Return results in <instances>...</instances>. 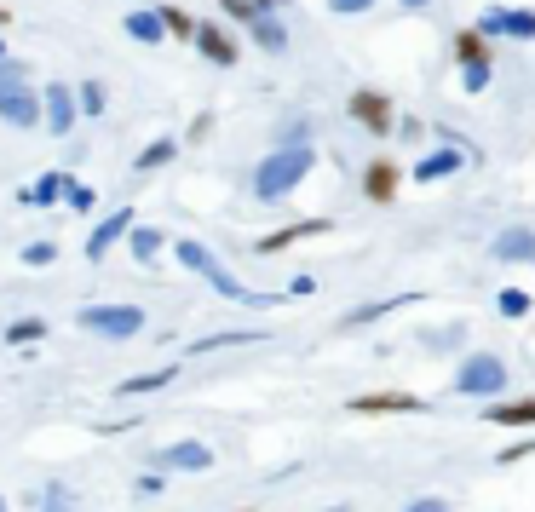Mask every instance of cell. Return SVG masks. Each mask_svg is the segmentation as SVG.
Wrapping results in <instances>:
<instances>
[{
  "label": "cell",
  "instance_id": "e575fe53",
  "mask_svg": "<svg viewBox=\"0 0 535 512\" xmlns=\"http://www.w3.org/2000/svg\"><path fill=\"white\" fill-rule=\"evenodd\" d=\"M426 346H432V351H449V346H461V328H443V334H426Z\"/></svg>",
  "mask_w": 535,
  "mask_h": 512
},
{
  "label": "cell",
  "instance_id": "f1b7e54d",
  "mask_svg": "<svg viewBox=\"0 0 535 512\" xmlns=\"http://www.w3.org/2000/svg\"><path fill=\"white\" fill-rule=\"evenodd\" d=\"M219 6H225V18H236V24H254L259 12H265L259 0H219Z\"/></svg>",
  "mask_w": 535,
  "mask_h": 512
},
{
  "label": "cell",
  "instance_id": "b9f144b4",
  "mask_svg": "<svg viewBox=\"0 0 535 512\" xmlns=\"http://www.w3.org/2000/svg\"><path fill=\"white\" fill-rule=\"evenodd\" d=\"M0 64H6V41H0Z\"/></svg>",
  "mask_w": 535,
  "mask_h": 512
},
{
  "label": "cell",
  "instance_id": "7a4b0ae2",
  "mask_svg": "<svg viewBox=\"0 0 535 512\" xmlns=\"http://www.w3.org/2000/svg\"><path fill=\"white\" fill-rule=\"evenodd\" d=\"M0 121H6V127H18V133L47 127V93H35V87H29L24 64H0Z\"/></svg>",
  "mask_w": 535,
  "mask_h": 512
},
{
  "label": "cell",
  "instance_id": "ac0fdd59",
  "mask_svg": "<svg viewBox=\"0 0 535 512\" xmlns=\"http://www.w3.org/2000/svg\"><path fill=\"white\" fill-rule=\"evenodd\" d=\"M323 231H328V219H305V225H288V231L265 236V242H259V254H277V248H288V242H305V236H323Z\"/></svg>",
  "mask_w": 535,
  "mask_h": 512
},
{
  "label": "cell",
  "instance_id": "277c9868",
  "mask_svg": "<svg viewBox=\"0 0 535 512\" xmlns=\"http://www.w3.org/2000/svg\"><path fill=\"white\" fill-rule=\"evenodd\" d=\"M455 392H461V397H484V403H501V392H507V363H501L495 351H472V357H461V369H455Z\"/></svg>",
  "mask_w": 535,
  "mask_h": 512
},
{
  "label": "cell",
  "instance_id": "e0dca14e",
  "mask_svg": "<svg viewBox=\"0 0 535 512\" xmlns=\"http://www.w3.org/2000/svg\"><path fill=\"white\" fill-rule=\"evenodd\" d=\"M363 196H369V202H392L397 196V167L392 162H369V173H363Z\"/></svg>",
  "mask_w": 535,
  "mask_h": 512
},
{
  "label": "cell",
  "instance_id": "9a60e30c",
  "mask_svg": "<svg viewBox=\"0 0 535 512\" xmlns=\"http://www.w3.org/2000/svg\"><path fill=\"white\" fill-rule=\"evenodd\" d=\"M127 35H133V41H144V47H162L173 29H167L162 12H150V6H144V12H127Z\"/></svg>",
  "mask_w": 535,
  "mask_h": 512
},
{
  "label": "cell",
  "instance_id": "7c38bea8",
  "mask_svg": "<svg viewBox=\"0 0 535 512\" xmlns=\"http://www.w3.org/2000/svg\"><path fill=\"white\" fill-rule=\"evenodd\" d=\"M133 225H139V219H133V208H116V213H110V219H104V225H98L93 236H87V259H104V254H110V242L133 236Z\"/></svg>",
  "mask_w": 535,
  "mask_h": 512
},
{
  "label": "cell",
  "instance_id": "52a82bcc",
  "mask_svg": "<svg viewBox=\"0 0 535 512\" xmlns=\"http://www.w3.org/2000/svg\"><path fill=\"white\" fill-rule=\"evenodd\" d=\"M150 461H156V472H208V466H213V449H208L202 438H185V443H167V449H156Z\"/></svg>",
  "mask_w": 535,
  "mask_h": 512
},
{
  "label": "cell",
  "instance_id": "7bdbcfd3",
  "mask_svg": "<svg viewBox=\"0 0 535 512\" xmlns=\"http://www.w3.org/2000/svg\"><path fill=\"white\" fill-rule=\"evenodd\" d=\"M0 512H12V507H6V495H0Z\"/></svg>",
  "mask_w": 535,
  "mask_h": 512
},
{
  "label": "cell",
  "instance_id": "f546056e",
  "mask_svg": "<svg viewBox=\"0 0 535 512\" xmlns=\"http://www.w3.org/2000/svg\"><path fill=\"white\" fill-rule=\"evenodd\" d=\"M478 35H489V41H495V35H507V6H489L484 18H478Z\"/></svg>",
  "mask_w": 535,
  "mask_h": 512
},
{
  "label": "cell",
  "instance_id": "3957f363",
  "mask_svg": "<svg viewBox=\"0 0 535 512\" xmlns=\"http://www.w3.org/2000/svg\"><path fill=\"white\" fill-rule=\"evenodd\" d=\"M179 265H185V271H196V277L208 282L213 294H219V300L265 305V294H248V288H242V282H236L231 271H225V265H219V259H213V248H202V242H196V236H185V242H179Z\"/></svg>",
  "mask_w": 535,
  "mask_h": 512
},
{
  "label": "cell",
  "instance_id": "5bb4252c",
  "mask_svg": "<svg viewBox=\"0 0 535 512\" xmlns=\"http://www.w3.org/2000/svg\"><path fill=\"white\" fill-rule=\"evenodd\" d=\"M461 167H466V150L461 144H443V150H432V156L415 167V179L420 185H432V179H449V173H461Z\"/></svg>",
  "mask_w": 535,
  "mask_h": 512
},
{
  "label": "cell",
  "instance_id": "ab89813d",
  "mask_svg": "<svg viewBox=\"0 0 535 512\" xmlns=\"http://www.w3.org/2000/svg\"><path fill=\"white\" fill-rule=\"evenodd\" d=\"M403 6H409V12H426V6H432V0H403Z\"/></svg>",
  "mask_w": 535,
  "mask_h": 512
},
{
  "label": "cell",
  "instance_id": "4316f807",
  "mask_svg": "<svg viewBox=\"0 0 535 512\" xmlns=\"http://www.w3.org/2000/svg\"><path fill=\"white\" fill-rule=\"evenodd\" d=\"M507 35H512V41H535V12H530V6L507 12Z\"/></svg>",
  "mask_w": 535,
  "mask_h": 512
},
{
  "label": "cell",
  "instance_id": "8d00e7d4",
  "mask_svg": "<svg viewBox=\"0 0 535 512\" xmlns=\"http://www.w3.org/2000/svg\"><path fill=\"white\" fill-rule=\"evenodd\" d=\"M328 6H334V12H340V18H357V12H369L374 0H328Z\"/></svg>",
  "mask_w": 535,
  "mask_h": 512
},
{
  "label": "cell",
  "instance_id": "30bf717a",
  "mask_svg": "<svg viewBox=\"0 0 535 512\" xmlns=\"http://www.w3.org/2000/svg\"><path fill=\"white\" fill-rule=\"evenodd\" d=\"M426 403L415 392H363L351 397V415H420Z\"/></svg>",
  "mask_w": 535,
  "mask_h": 512
},
{
  "label": "cell",
  "instance_id": "f35d334b",
  "mask_svg": "<svg viewBox=\"0 0 535 512\" xmlns=\"http://www.w3.org/2000/svg\"><path fill=\"white\" fill-rule=\"evenodd\" d=\"M530 449H535V438H524V443H512V449H507V455H501V461L512 466V461H524V455H530Z\"/></svg>",
  "mask_w": 535,
  "mask_h": 512
},
{
  "label": "cell",
  "instance_id": "d6986e66",
  "mask_svg": "<svg viewBox=\"0 0 535 512\" xmlns=\"http://www.w3.org/2000/svg\"><path fill=\"white\" fill-rule=\"evenodd\" d=\"M489 420H495V426H535V397H518V403H489Z\"/></svg>",
  "mask_w": 535,
  "mask_h": 512
},
{
  "label": "cell",
  "instance_id": "5b68a950",
  "mask_svg": "<svg viewBox=\"0 0 535 512\" xmlns=\"http://www.w3.org/2000/svg\"><path fill=\"white\" fill-rule=\"evenodd\" d=\"M75 323L87 328V334H104V340H133L144 334V305H81V317Z\"/></svg>",
  "mask_w": 535,
  "mask_h": 512
},
{
  "label": "cell",
  "instance_id": "1f68e13d",
  "mask_svg": "<svg viewBox=\"0 0 535 512\" xmlns=\"http://www.w3.org/2000/svg\"><path fill=\"white\" fill-rule=\"evenodd\" d=\"M52 259H58L52 242H29V248H24V265H52Z\"/></svg>",
  "mask_w": 535,
  "mask_h": 512
},
{
  "label": "cell",
  "instance_id": "4dcf8cb0",
  "mask_svg": "<svg viewBox=\"0 0 535 512\" xmlns=\"http://www.w3.org/2000/svg\"><path fill=\"white\" fill-rule=\"evenodd\" d=\"M75 93H81V110H87V116H104V87H98V81L75 87Z\"/></svg>",
  "mask_w": 535,
  "mask_h": 512
},
{
  "label": "cell",
  "instance_id": "ee69618b",
  "mask_svg": "<svg viewBox=\"0 0 535 512\" xmlns=\"http://www.w3.org/2000/svg\"><path fill=\"white\" fill-rule=\"evenodd\" d=\"M328 512H346V507H328Z\"/></svg>",
  "mask_w": 535,
  "mask_h": 512
},
{
  "label": "cell",
  "instance_id": "6da1fadb",
  "mask_svg": "<svg viewBox=\"0 0 535 512\" xmlns=\"http://www.w3.org/2000/svg\"><path fill=\"white\" fill-rule=\"evenodd\" d=\"M311 167H317V150H311V144H282V150H271V156L254 167V196L259 202H282L288 190H300L305 179H311Z\"/></svg>",
  "mask_w": 535,
  "mask_h": 512
},
{
  "label": "cell",
  "instance_id": "2e32d148",
  "mask_svg": "<svg viewBox=\"0 0 535 512\" xmlns=\"http://www.w3.org/2000/svg\"><path fill=\"white\" fill-rule=\"evenodd\" d=\"M70 173H41V179H35V185L24 190V196H18V202H35V208H52V202H58V196H70Z\"/></svg>",
  "mask_w": 535,
  "mask_h": 512
},
{
  "label": "cell",
  "instance_id": "d4e9b609",
  "mask_svg": "<svg viewBox=\"0 0 535 512\" xmlns=\"http://www.w3.org/2000/svg\"><path fill=\"white\" fill-rule=\"evenodd\" d=\"M41 512H75V489L47 484V489H41Z\"/></svg>",
  "mask_w": 535,
  "mask_h": 512
},
{
  "label": "cell",
  "instance_id": "d6a6232c",
  "mask_svg": "<svg viewBox=\"0 0 535 512\" xmlns=\"http://www.w3.org/2000/svg\"><path fill=\"white\" fill-rule=\"evenodd\" d=\"M162 18H167V29H173V35H196V24H190V18L179 12V6H167Z\"/></svg>",
  "mask_w": 535,
  "mask_h": 512
},
{
  "label": "cell",
  "instance_id": "ba28073f",
  "mask_svg": "<svg viewBox=\"0 0 535 512\" xmlns=\"http://www.w3.org/2000/svg\"><path fill=\"white\" fill-rule=\"evenodd\" d=\"M351 121L386 139V133H392V121H397V110H392V98H386V93H374V87H363V93H351Z\"/></svg>",
  "mask_w": 535,
  "mask_h": 512
},
{
  "label": "cell",
  "instance_id": "4fadbf2b",
  "mask_svg": "<svg viewBox=\"0 0 535 512\" xmlns=\"http://www.w3.org/2000/svg\"><path fill=\"white\" fill-rule=\"evenodd\" d=\"M489 254H495V259H507V265H535V231L512 225V231H501L495 242H489Z\"/></svg>",
  "mask_w": 535,
  "mask_h": 512
},
{
  "label": "cell",
  "instance_id": "8fae6325",
  "mask_svg": "<svg viewBox=\"0 0 535 512\" xmlns=\"http://www.w3.org/2000/svg\"><path fill=\"white\" fill-rule=\"evenodd\" d=\"M190 41H196V52H202L208 64H219V70H231L236 58H242V52H236V41L219 24H196V35H190Z\"/></svg>",
  "mask_w": 535,
  "mask_h": 512
},
{
  "label": "cell",
  "instance_id": "f6af8a7d",
  "mask_svg": "<svg viewBox=\"0 0 535 512\" xmlns=\"http://www.w3.org/2000/svg\"><path fill=\"white\" fill-rule=\"evenodd\" d=\"M0 24H6V12H0Z\"/></svg>",
  "mask_w": 535,
  "mask_h": 512
},
{
  "label": "cell",
  "instance_id": "7402d4cb",
  "mask_svg": "<svg viewBox=\"0 0 535 512\" xmlns=\"http://www.w3.org/2000/svg\"><path fill=\"white\" fill-rule=\"evenodd\" d=\"M248 340H265V334H259V328H236V334H208V340H196V357H202V351H219V346H248Z\"/></svg>",
  "mask_w": 535,
  "mask_h": 512
},
{
  "label": "cell",
  "instance_id": "484cf974",
  "mask_svg": "<svg viewBox=\"0 0 535 512\" xmlns=\"http://www.w3.org/2000/svg\"><path fill=\"white\" fill-rule=\"evenodd\" d=\"M173 374H179V369H156V374H139V380H127L121 392H127V397H139V392H162V386H167V380H173Z\"/></svg>",
  "mask_w": 535,
  "mask_h": 512
},
{
  "label": "cell",
  "instance_id": "74e56055",
  "mask_svg": "<svg viewBox=\"0 0 535 512\" xmlns=\"http://www.w3.org/2000/svg\"><path fill=\"white\" fill-rule=\"evenodd\" d=\"M403 512H455V507H449V501H438V495H426V501H409Z\"/></svg>",
  "mask_w": 535,
  "mask_h": 512
},
{
  "label": "cell",
  "instance_id": "cb8c5ba5",
  "mask_svg": "<svg viewBox=\"0 0 535 512\" xmlns=\"http://www.w3.org/2000/svg\"><path fill=\"white\" fill-rule=\"evenodd\" d=\"M41 334H47L41 317H18V323L6 328V340H12V346H29V340H41Z\"/></svg>",
  "mask_w": 535,
  "mask_h": 512
},
{
  "label": "cell",
  "instance_id": "d590c367",
  "mask_svg": "<svg viewBox=\"0 0 535 512\" xmlns=\"http://www.w3.org/2000/svg\"><path fill=\"white\" fill-rule=\"evenodd\" d=\"M70 208H75V213H93V190H87V185H70Z\"/></svg>",
  "mask_w": 535,
  "mask_h": 512
},
{
  "label": "cell",
  "instance_id": "ffe728a7",
  "mask_svg": "<svg viewBox=\"0 0 535 512\" xmlns=\"http://www.w3.org/2000/svg\"><path fill=\"white\" fill-rule=\"evenodd\" d=\"M248 35H254V41H259L265 52H288V29H282L277 18H271V12H259L254 24H248Z\"/></svg>",
  "mask_w": 535,
  "mask_h": 512
},
{
  "label": "cell",
  "instance_id": "8992f818",
  "mask_svg": "<svg viewBox=\"0 0 535 512\" xmlns=\"http://www.w3.org/2000/svg\"><path fill=\"white\" fill-rule=\"evenodd\" d=\"M455 52H461L466 93H484V87H489V35H478V29H461V35H455Z\"/></svg>",
  "mask_w": 535,
  "mask_h": 512
},
{
  "label": "cell",
  "instance_id": "603a6c76",
  "mask_svg": "<svg viewBox=\"0 0 535 512\" xmlns=\"http://www.w3.org/2000/svg\"><path fill=\"white\" fill-rule=\"evenodd\" d=\"M173 150H179L173 139H156V144H144V150H139V173H156V167H167V162H173Z\"/></svg>",
  "mask_w": 535,
  "mask_h": 512
},
{
  "label": "cell",
  "instance_id": "836d02e7",
  "mask_svg": "<svg viewBox=\"0 0 535 512\" xmlns=\"http://www.w3.org/2000/svg\"><path fill=\"white\" fill-rule=\"evenodd\" d=\"M133 495H139V501H150V495H162V472H144L139 484H133Z\"/></svg>",
  "mask_w": 535,
  "mask_h": 512
},
{
  "label": "cell",
  "instance_id": "9c48e42d",
  "mask_svg": "<svg viewBox=\"0 0 535 512\" xmlns=\"http://www.w3.org/2000/svg\"><path fill=\"white\" fill-rule=\"evenodd\" d=\"M47 93V133H58V139H70V127H75V116H81V93L75 87H41Z\"/></svg>",
  "mask_w": 535,
  "mask_h": 512
},
{
  "label": "cell",
  "instance_id": "83f0119b",
  "mask_svg": "<svg viewBox=\"0 0 535 512\" xmlns=\"http://www.w3.org/2000/svg\"><path fill=\"white\" fill-rule=\"evenodd\" d=\"M501 317H530V294H524V288H501Z\"/></svg>",
  "mask_w": 535,
  "mask_h": 512
},
{
  "label": "cell",
  "instance_id": "60d3db41",
  "mask_svg": "<svg viewBox=\"0 0 535 512\" xmlns=\"http://www.w3.org/2000/svg\"><path fill=\"white\" fill-rule=\"evenodd\" d=\"M259 6H265V12H271V6H282V0H259Z\"/></svg>",
  "mask_w": 535,
  "mask_h": 512
},
{
  "label": "cell",
  "instance_id": "44dd1931",
  "mask_svg": "<svg viewBox=\"0 0 535 512\" xmlns=\"http://www.w3.org/2000/svg\"><path fill=\"white\" fill-rule=\"evenodd\" d=\"M162 248H167V236L156 231V225H133V259H139V265H156Z\"/></svg>",
  "mask_w": 535,
  "mask_h": 512
}]
</instances>
